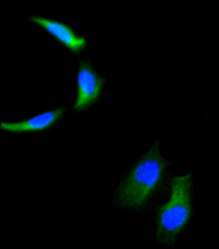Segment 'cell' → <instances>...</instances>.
<instances>
[{"label":"cell","instance_id":"4","mask_svg":"<svg viewBox=\"0 0 219 249\" xmlns=\"http://www.w3.org/2000/svg\"><path fill=\"white\" fill-rule=\"evenodd\" d=\"M31 20L54 36L72 52L79 53L86 47V39L78 36L70 27L64 23L39 17H31Z\"/></svg>","mask_w":219,"mask_h":249},{"label":"cell","instance_id":"5","mask_svg":"<svg viewBox=\"0 0 219 249\" xmlns=\"http://www.w3.org/2000/svg\"><path fill=\"white\" fill-rule=\"evenodd\" d=\"M64 108H59L39 114L25 121L2 122L1 129L11 132H29L42 131L48 129L62 118Z\"/></svg>","mask_w":219,"mask_h":249},{"label":"cell","instance_id":"3","mask_svg":"<svg viewBox=\"0 0 219 249\" xmlns=\"http://www.w3.org/2000/svg\"><path fill=\"white\" fill-rule=\"evenodd\" d=\"M104 86V80L89 63L80 65L78 76V97L74 109H86L97 100Z\"/></svg>","mask_w":219,"mask_h":249},{"label":"cell","instance_id":"2","mask_svg":"<svg viewBox=\"0 0 219 249\" xmlns=\"http://www.w3.org/2000/svg\"><path fill=\"white\" fill-rule=\"evenodd\" d=\"M192 187L191 174L171 179V197L157 211L156 238L161 244H172L190 220Z\"/></svg>","mask_w":219,"mask_h":249},{"label":"cell","instance_id":"1","mask_svg":"<svg viewBox=\"0 0 219 249\" xmlns=\"http://www.w3.org/2000/svg\"><path fill=\"white\" fill-rule=\"evenodd\" d=\"M167 161L156 143L135 164L116 191V202L124 209L141 208L161 184Z\"/></svg>","mask_w":219,"mask_h":249}]
</instances>
